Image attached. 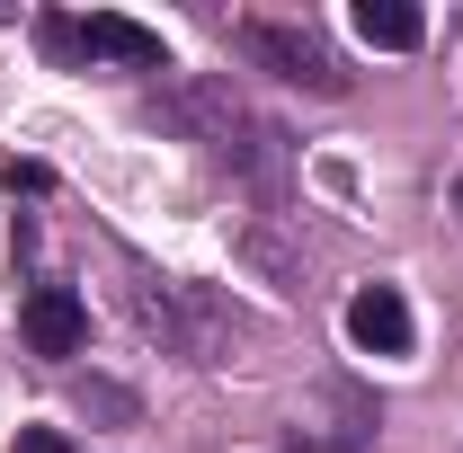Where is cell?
I'll return each mask as SVG.
<instances>
[{
    "mask_svg": "<svg viewBox=\"0 0 463 453\" xmlns=\"http://www.w3.org/2000/svg\"><path fill=\"white\" fill-rule=\"evenodd\" d=\"M250 45H259V54H277V62H286V80H312V89H347V71H339V62H330V54H321L312 36H286V27H259Z\"/></svg>",
    "mask_w": 463,
    "mask_h": 453,
    "instance_id": "cell-4",
    "label": "cell"
},
{
    "mask_svg": "<svg viewBox=\"0 0 463 453\" xmlns=\"http://www.w3.org/2000/svg\"><path fill=\"white\" fill-rule=\"evenodd\" d=\"M45 45H54V54H108V62H134V71H161V27H134V18H116V9H90L80 27L45 18Z\"/></svg>",
    "mask_w": 463,
    "mask_h": 453,
    "instance_id": "cell-1",
    "label": "cell"
},
{
    "mask_svg": "<svg viewBox=\"0 0 463 453\" xmlns=\"http://www.w3.org/2000/svg\"><path fill=\"white\" fill-rule=\"evenodd\" d=\"M455 214H463V187H455Z\"/></svg>",
    "mask_w": 463,
    "mask_h": 453,
    "instance_id": "cell-7",
    "label": "cell"
},
{
    "mask_svg": "<svg viewBox=\"0 0 463 453\" xmlns=\"http://www.w3.org/2000/svg\"><path fill=\"white\" fill-rule=\"evenodd\" d=\"M356 36H365L374 54H410V45L428 36V18H419L410 0H356Z\"/></svg>",
    "mask_w": 463,
    "mask_h": 453,
    "instance_id": "cell-5",
    "label": "cell"
},
{
    "mask_svg": "<svg viewBox=\"0 0 463 453\" xmlns=\"http://www.w3.org/2000/svg\"><path fill=\"white\" fill-rule=\"evenodd\" d=\"M347 338L365 347V356H410V338H419V329H410V302L392 284H365V293L347 302Z\"/></svg>",
    "mask_w": 463,
    "mask_h": 453,
    "instance_id": "cell-3",
    "label": "cell"
},
{
    "mask_svg": "<svg viewBox=\"0 0 463 453\" xmlns=\"http://www.w3.org/2000/svg\"><path fill=\"white\" fill-rule=\"evenodd\" d=\"M9 453H71V445H62L54 427H18V445H9Z\"/></svg>",
    "mask_w": 463,
    "mask_h": 453,
    "instance_id": "cell-6",
    "label": "cell"
},
{
    "mask_svg": "<svg viewBox=\"0 0 463 453\" xmlns=\"http://www.w3.org/2000/svg\"><path fill=\"white\" fill-rule=\"evenodd\" d=\"M18 338L36 347V356H80V338H90V311H80V293L36 284V293L18 302Z\"/></svg>",
    "mask_w": 463,
    "mask_h": 453,
    "instance_id": "cell-2",
    "label": "cell"
}]
</instances>
